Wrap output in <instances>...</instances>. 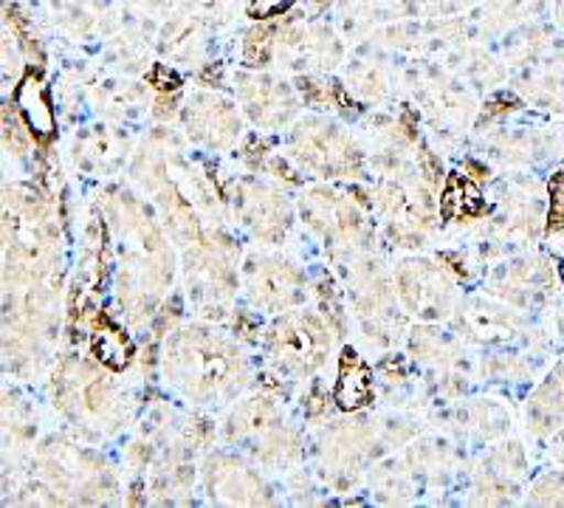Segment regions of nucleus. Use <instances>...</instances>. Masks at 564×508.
I'll return each mask as SVG.
<instances>
[{
	"label": "nucleus",
	"instance_id": "nucleus-1",
	"mask_svg": "<svg viewBox=\"0 0 564 508\" xmlns=\"http://www.w3.org/2000/svg\"><path fill=\"white\" fill-rule=\"evenodd\" d=\"M18 105H20V110H23V117L29 119V125H32L34 133H40V136L52 133L54 110L48 108V99H45V94H43V85L34 83V79H29V83L18 90Z\"/></svg>",
	"mask_w": 564,
	"mask_h": 508
},
{
	"label": "nucleus",
	"instance_id": "nucleus-2",
	"mask_svg": "<svg viewBox=\"0 0 564 508\" xmlns=\"http://www.w3.org/2000/svg\"><path fill=\"white\" fill-rule=\"evenodd\" d=\"M370 396V379H367V370L361 365H352L350 370H345L336 385V401L341 407H361Z\"/></svg>",
	"mask_w": 564,
	"mask_h": 508
},
{
	"label": "nucleus",
	"instance_id": "nucleus-4",
	"mask_svg": "<svg viewBox=\"0 0 564 508\" xmlns=\"http://www.w3.org/2000/svg\"><path fill=\"white\" fill-rule=\"evenodd\" d=\"M291 0H254V7H251V12L254 14H269V12H276V9L289 7Z\"/></svg>",
	"mask_w": 564,
	"mask_h": 508
},
{
	"label": "nucleus",
	"instance_id": "nucleus-3",
	"mask_svg": "<svg viewBox=\"0 0 564 508\" xmlns=\"http://www.w3.org/2000/svg\"><path fill=\"white\" fill-rule=\"evenodd\" d=\"M443 206H446L452 215H466V213H471V209H477V206H480V198H477V193L468 187V184H460V181H455L449 193H446V198H443Z\"/></svg>",
	"mask_w": 564,
	"mask_h": 508
}]
</instances>
